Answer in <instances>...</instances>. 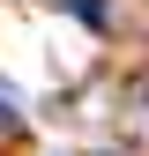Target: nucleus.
I'll return each instance as SVG.
<instances>
[{"label": "nucleus", "instance_id": "nucleus-1", "mask_svg": "<svg viewBox=\"0 0 149 156\" xmlns=\"http://www.w3.org/2000/svg\"><path fill=\"white\" fill-rule=\"evenodd\" d=\"M67 8H74V15H82V23H89V30H97V23H104V0H67Z\"/></svg>", "mask_w": 149, "mask_h": 156}, {"label": "nucleus", "instance_id": "nucleus-2", "mask_svg": "<svg viewBox=\"0 0 149 156\" xmlns=\"http://www.w3.org/2000/svg\"><path fill=\"white\" fill-rule=\"evenodd\" d=\"M0 134H15V104H8V97H0Z\"/></svg>", "mask_w": 149, "mask_h": 156}]
</instances>
